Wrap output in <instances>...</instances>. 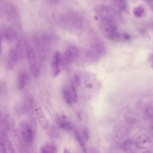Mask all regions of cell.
Returning <instances> with one entry per match:
<instances>
[{
    "instance_id": "obj_1",
    "label": "cell",
    "mask_w": 153,
    "mask_h": 153,
    "mask_svg": "<svg viewBox=\"0 0 153 153\" xmlns=\"http://www.w3.org/2000/svg\"><path fill=\"white\" fill-rule=\"evenodd\" d=\"M98 25L100 32L107 39L111 41H117L121 38L117 25V23L110 20L100 19Z\"/></svg>"
},
{
    "instance_id": "obj_2",
    "label": "cell",
    "mask_w": 153,
    "mask_h": 153,
    "mask_svg": "<svg viewBox=\"0 0 153 153\" xmlns=\"http://www.w3.org/2000/svg\"><path fill=\"white\" fill-rule=\"evenodd\" d=\"M98 18L113 21L117 23L122 19L120 14L112 7L103 4L97 5L95 8Z\"/></svg>"
},
{
    "instance_id": "obj_3",
    "label": "cell",
    "mask_w": 153,
    "mask_h": 153,
    "mask_svg": "<svg viewBox=\"0 0 153 153\" xmlns=\"http://www.w3.org/2000/svg\"><path fill=\"white\" fill-rule=\"evenodd\" d=\"M19 43H18L15 48H11L8 51L7 65L9 69L14 67L20 57V45Z\"/></svg>"
},
{
    "instance_id": "obj_4",
    "label": "cell",
    "mask_w": 153,
    "mask_h": 153,
    "mask_svg": "<svg viewBox=\"0 0 153 153\" xmlns=\"http://www.w3.org/2000/svg\"><path fill=\"white\" fill-rule=\"evenodd\" d=\"M106 50L104 45L100 42L93 44L87 53L88 56L93 60H97L105 54Z\"/></svg>"
},
{
    "instance_id": "obj_5",
    "label": "cell",
    "mask_w": 153,
    "mask_h": 153,
    "mask_svg": "<svg viewBox=\"0 0 153 153\" xmlns=\"http://www.w3.org/2000/svg\"><path fill=\"white\" fill-rule=\"evenodd\" d=\"M20 129L24 140L28 142H32L34 134L29 124L26 121H22L20 124Z\"/></svg>"
},
{
    "instance_id": "obj_6",
    "label": "cell",
    "mask_w": 153,
    "mask_h": 153,
    "mask_svg": "<svg viewBox=\"0 0 153 153\" xmlns=\"http://www.w3.org/2000/svg\"><path fill=\"white\" fill-rule=\"evenodd\" d=\"M135 145L137 147L146 149L150 147L152 144V140L148 135L143 134L136 139Z\"/></svg>"
},
{
    "instance_id": "obj_7",
    "label": "cell",
    "mask_w": 153,
    "mask_h": 153,
    "mask_svg": "<svg viewBox=\"0 0 153 153\" xmlns=\"http://www.w3.org/2000/svg\"><path fill=\"white\" fill-rule=\"evenodd\" d=\"M6 7L7 14L9 19L16 25L19 26V16L16 8L13 5L10 4L7 5Z\"/></svg>"
},
{
    "instance_id": "obj_8",
    "label": "cell",
    "mask_w": 153,
    "mask_h": 153,
    "mask_svg": "<svg viewBox=\"0 0 153 153\" xmlns=\"http://www.w3.org/2000/svg\"><path fill=\"white\" fill-rule=\"evenodd\" d=\"M4 36L5 39L10 43L15 42L17 40V34L14 29L11 27H7L6 29Z\"/></svg>"
},
{
    "instance_id": "obj_9",
    "label": "cell",
    "mask_w": 153,
    "mask_h": 153,
    "mask_svg": "<svg viewBox=\"0 0 153 153\" xmlns=\"http://www.w3.org/2000/svg\"><path fill=\"white\" fill-rule=\"evenodd\" d=\"M36 112L37 117L40 126L44 129L47 128L48 122L45 114L40 108L37 109Z\"/></svg>"
},
{
    "instance_id": "obj_10",
    "label": "cell",
    "mask_w": 153,
    "mask_h": 153,
    "mask_svg": "<svg viewBox=\"0 0 153 153\" xmlns=\"http://www.w3.org/2000/svg\"><path fill=\"white\" fill-rule=\"evenodd\" d=\"M31 101L29 99H25L17 107V111L20 114H24L27 112L30 108Z\"/></svg>"
},
{
    "instance_id": "obj_11",
    "label": "cell",
    "mask_w": 153,
    "mask_h": 153,
    "mask_svg": "<svg viewBox=\"0 0 153 153\" xmlns=\"http://www.w3.org/2000/svg\"><path fill=\"white\" fill-rule=\"evenodd\" d=\"M40 153H57V149L53 143H49L42 147L40 149Z\"/></svg>"
},
{
    "instance_id": "obj_12",
    "label": "cell",
    "mask_w": 153,
    "mask_h": 153,
    "mask_svg": "<svg viewBox=\"0 0 153 153\" xmlns=\"http://www.w3.org/2000/svg\"><path fill=\"white\" fill-rule=\"evenodd\" d=\"M60 55L58 52H56L55 55L53 63V75L56 76L59 73L60 70L59 68L60 62Z\"/></svg>"
},
{
    "instance_id": "obj_13",
    "label": "cell",
    "mask_w": 153,
    "mask_h": 153,
    "mask_svg": "<svg viewBox=\"0 0 153 153\" xmlns=\"http://www.w3.org/2000/svg\"><path fill=\"white\" fill-rule=\"evenodd\" d=\"M26 76L25 73L23 71H20L18 77V87L20 89L25 86L26 82Z\"/></svg>"
},
{
    "instance_id": "obj_14",
    "label": "cell",
    "mask_w": 153,
    "mask_h": 153,
    "mask_svg": "<svg viewBox=\"0 0 153 153\" xmlns=\"http://www.w3.org/2000/svg\"><path fill=\"white\" fill-rule=\"evenodd\" d=\"M74 134L76 139L82 149L84 152V153H87L86 149L85 143V141L82 138L80 134L76 129L75 130Z\"/></svg>"
},
{
    "instance_id": "obj_15",
    "label": "cell",
    "mask_w": 153,
    "mask_h": 153,
    "mask_svg": "<svg viewBox=\"0 0 153 153\" xmlns=\"http://www.w3.org/2000/svg\"><path fill=\"white\" fill-rule=\"evenodd\" d=\"M134 143L133 140L129 138L125 140L122 143L121 148L125 152H128L133 147Z\"/></svg>"
},
{
    "instance_id": "obj_16",
    "label": "cell",
    "mask_w": 153,
    "mask_h": 153,
    "mask_svg": "<svg viewBox=\"0 0 153 153\" xmlns=\"http://www.w3.org/2000/svg\"><path fill=\"white\" fill-rule=\"evenodd\" d=\"M61 118L63 124V129L67 131L72 130L73 128V126L68 117L65 115H62Z\"/></svg>"
},
{
    "instance_id": "obj_17",
    "label": "cell",
    "mask_w": 153,
    "mask_h": 153,
    "mask_svg": "<svg viewBox=\"0 0 153 153\" xmlns=\"http://www.w3.org/2000/svg\"><path fill=\"white\" fill-rule=\"evenodd\" d=\"M112 1L113 4L120 10L124 11L127 9V5L125 1L114 0Z\"/></svg>"
},
{
    "instance_id": "obj_18",
    "label": "cell",
    "mask_w": 153,
    "mask_h": 153,
    "mask_svg": "<svg viewBox=\"0 0 153 153\" xmlns=\"http://www.w3.org/2000/svg\"><path fill=\"white\" fill-rule=\"evenodd\" d=\"M62 93L65 102L68 105H71L73 101L70 92L66 89H64Z\"/></svg>"
},
{
    "instance_id": "obj_19",
    "label": "cell",
    "mask_w": 153,
    "mask_h": 153,
    "mask_svg": "<svg viewBox=\"0 0 153 153\" xmlns=\"http://www.w3.org/2000/svg\"><path fill=\"white\" fill-rule=\"evenodd\" d=\"M133 13L135 17L141 18L145 14V10L143 7L139 6L134 9Z\"/></svg>"
},
{
    "instance_id": "obj_20",
    "label": "cell",
    "mask_w": 153,
    "mask_h": 153,
    "mask_svg": "<svg viewBox=\"0 0 153 153\" xmlns=\"http://www.w3.org/2000/svg\"><path fill=\"white\" fill-rule=\"evenodd\" d=\"M71 94L73 102H76L78 100V96L76 90L75 86L73 82H72L71 85Z\"/></svg>"
},
{
    "instance_id": "obj_21",
    "label": "cell",
    "mask_w": 153,
    "mask_h": 153,
    "mask_svg": "<svg viewBox=\"0 0 153 153\" xmlns=\"http://www.w3.org/2000/svg\"><path fill=\"white\" fill-rule=\"evenodd\" d=\"M80 134L85 141H88L89 138V134L88 130L85 128L82 129Z\"/></svg>"
},
{
    "instance_id": "obj_22",
    "label": "cell",
    "mask_w": 153,
    "mask_h": 153,
    "mask_svg": "<svg viewBox=\"0 0 153 153\" xmlns=\"http://www.w3.org/2000/svg\"><path fill=\"white\" fill-rule=\"evenodd\" d=\"M31 129L34 134H35L37 130V124L36 120L34 117L32 118L30 125Z\"/></svg>"
},
{
    "instance_id": "obj_23",
    "label": "cell",
    "mask_w": 153,
    "mask_h": 153,
    "mask_svg": "<svg viewBox=\"0 0 153 153\" xmlns=\"http://www.w3.org/2000/svg\"><path fill=\"white\" fill-rule=\"evenodd\" d=\"M55 121L57 127L59 128H63V124L61 117L56 116L55 118Z\"/></svg>"
},
{
    "instance_id": "obj_24",
    "label": "cell",
    "mask_w": 153,
    "mask_h": 153,
    "mask_svg": "<svg viewBox=\"0 0 153 153\" xmlns=\"http://www.w3.org/2000/svg\"><path fill=\"white\" fill-rule=\"evenodd\" d=\"M121 38L126 40H128L130 39L129 35L126 33H123L121 35Z\"/></svg>"
},
{
    "instance_id": "obj_25",
    "label": "cell",
    "mask_w": 153,
    "mask_h": 153,
    "mask_svg": "<svg viewBox=\"0 0 153 153\" xmlns=\"http://www.w3.org/2000/svg\"><path fill=\"white\" fill-rule=\"evenodd\" d=\"M75 85H79V78L78 76L75 75L74 77V81H73Z\"/></svg>"
},
{
    "instance_id": "obj_26",
    "label": "cell",
    "mask_w": 153,
    "mask_h": 153,
    "mask_svg": "<svg viewBox=\"0 0 153 153\" xmlns=\"http://www.w3.org/2000/svg\"><path fill=\"white\" fill-rule=\"evenodd\" d=\"M147 2L150 7L151 8L152 10L153 8V1L152 0H149L147 1Z\"/></svg>"
},
{
    "instance_id": "obj_27",
    "label": "cell",
    "mask_w": 153,
    "mask_h": 153,
    "mask_svg": "<svg viewBox=\"0 0 153 153\" xmlns=\"http://www.w3.org/2000/svg\"><path fill=\"white\" fill-rule=\"evenodd\" d=\"M2 52V45L1 42V37L0 36V55H1Z\"/></svg>"
},
{
    "instance_id": "obj_28",
    "label": "cell",
    "mask_w": 153,
    "mask_h": 153,
    "mask_svg": "<svg viewBox=\"0 0 153 153\" xmlns=\"http://www.w3.org/2000/svg\"><path fill=\"white\" fill-rule=\"evenodd\" d=\"M63 153H70V152L68 149L65 148L64 150Z\"/></svg>"
},
{
    "instance_id": "obj_29",
    "label": "cell",
    "mask_w": 153,
    "mask_h": 153,
    "mask_svg": "<svg viewBox=\"0 0 153 153\" xmlns=\"http://www.w3.org/2000/svg\"><path fill=\"white\" fill-rule=\"evenodd\" d=\"M142 153H152V152L150 151H147L143 152Z\"/></svg>"
}]
</instances>
